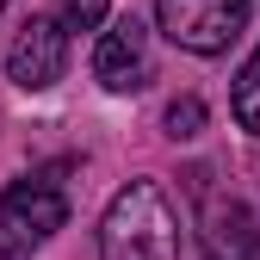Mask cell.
<instances>
[{
    "instance_id": "6da1fadb",
    "label": "cell",
    "mask_w": 260,
    "mask_h": 260,
    "mask_svg": "<svg viewBox=\"0 0 260 260\" xmlns=\"http://www.w3.org/2000/svg\"><path fill=\"white\" fill-rule=\"evenodd\" d=\"M100 260H180V211L155 180H130L106 205Z\"/></svg>"
},
{
    "instance_id": "7a4b0ae2",
    "label": "cell",
    "mask_w": 260,
    "mask_h": 260,
    "mask_svg": "<svg viewBox=\"0 0 260 260\" xmlns=\"http://www.w3.org/2000/svg\"><path fill=\"white\" fill-rule=\"evenodd\" d=\"M155 25L192 56H223L248 25V0H155Z\"/></svg>"
},
{
    "instance_id": "3957f363",
    "label": "cell",
    "mask_w": 260,
    "mask_h": 260,
    "mask_svg": "<svg viewBox=\"0 0 260 260\" xmlns=\"http://www.w3.org/2000/svg\"><path fill=\"white\" fill-rule=\"evenodd\" d=\"M62 223H69V199H62L50 180H13L0 192V254L7 260L44 248Z\"/></svg>"
},
{
    "instance_id": "277c9868",
    "label": "cell",
    "mask_w": 260,
    "mask_h": 260,
    "mask_svg": "<svg viewBox=\"0 0 260 260\" xmlns=\"http://www.w3.org/2000/svg\"><path fill=\"white\" fill-rule=\"evenodd\" d=\"M149 75H155L149 31L124 13L118 25L100 31V44H93V81H100L106 93H137V87H149Z\"/></svg>"
},
{
    "instance_id": "5b68a950",
    "label": "cell",
    "mask_w": 260,
    "mask_h": 260,
    "mask_svg": "<svg viewBox=\"0 0 260 260\" xmlns=\"http://www.w3.org/2000/svg\"><path fill=\"white\" fill-rule=\"evenodd\" d=\"M62 69H69V31L56 19H25V31L7 50V81L25 93H44L62 81Z\"/></svg>"
},
{
    "instance_id": "8992f818",
    "label": "cell",
    "mask_w": 260,
    "mask_h": 260,
    "mask_svg": "<svg viewBox=\"0 0 260 260\" xmlns=\"http://www.w3.org/2000/svg\"><path fill=\"white\" fill-rule=\"evenodd\" d=\"M199 248L205 260H260V223L242 199H205L199 211Z\"/></svg>"
},
{
    "instance_id": "52a82bcc",
    "label": "cell",
    "mask_w": 260,
    "mask_h": 260,
    "mask_svg": "<svg viewBox=\"0 0 260 260\" xmlns=\"http://www.w3.org/2000/svg\"><path fill=\"white\" fill-rule=\"evenodd\" d=\"M230 112H236V124L248 130V137H260V50L242 62V75L230 87Z\"/></svg>"
},
{
    "instance_id": "ba28073f",
    "label": "cell",
    "mask_w": 260,
    "mask_h": 260,
    "mask_svg": "<svg viewBox=\"0 0 260 260\" xmlns=\"http://www.w3.org/2000/svg\"><path fill=\"white\" fill-rule=\"evenodd\" d=\"M112 13V0H56V25L62 31H100Z\"/></svg>"
},
{
    "instance_id": "9c48e42d",
    "label": "cell",
    "mask_w": 260,
    "mask_h": 260,
    "mask_svg": "<svg viewBox=\"0 0 260 260\" xmlns=\"http://www.w3.org/2000/svg\"><path fill=\"white\" fill-rule=\"evenodd\" d=\"M161 124H168V137H174V143H186V137H199V124H205V106L186 93V100H174L168 112H161Z\"/></svg>"
},
{
    "instance_id": "30bf717a",
    "label": "cell",
    "mask_w": 260,
    "mask_h": 260,
    "mask_svg": "<svg viewBox=\"0 0 260 260\" xmlns=\"http://www.w3.org/2000/svg\"><path fill=\"white\" fill-rule=\"evenodd\" d=\"M0 13H7V0H0Z\"/></svg>"
}]
</instances>
